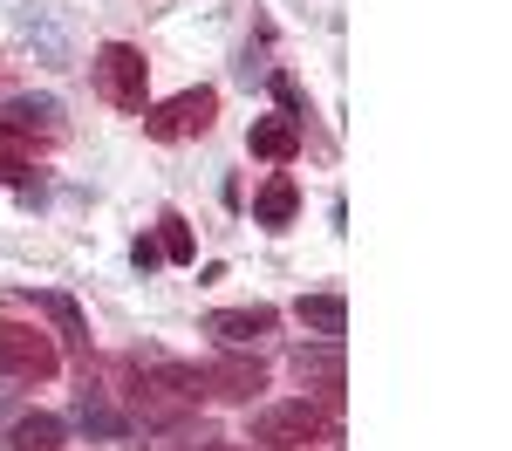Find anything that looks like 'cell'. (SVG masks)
I'll return each mask as SVG.
<instances>
[{"label": "cell", "instance_id": "6da1fadb", "mask_svg": "<svg viewBox=\"0 0 512 451\" xmlns=\"http://www.w3.org/2000/svg\"><path fill=\"white\" fill-rule=\"evenodd\" d=\"M89 82H96V96L110 110H123V117H144V103H151V62L130 41H103L89 55Z\"/></svg>", "mask_w": 512, "mask_h": 451}, {"label": "cell", "instance_id": "7a4b0ae2", "mask_svg": "<svg viewBox=\"0 0 512 451\" xmlns=\"http://www.w3.org/2000/svg\"><path fill=\"white\" fill-rule=\"evenodd\" d=\"M212 117H219V89H178L171 103H144V137L185 144V137H205Z\"/></svg>", "mask_w": 512, "mask_h": 451}, {"label": "cell", "instance_id": "3957f363", "mask_svg": "<svg viewBox=\"0 0 512 451\" xmlns=\"http://www.w3.org/2000/svg\"><path fill=\"white\" fill-rule=\"evenodd\" d=\"M62 369V349H55V335H41L28 322H0V376H14V383H48Z\"/></svg>", "mask_w": 512, "mask_h": 451}, {"label": "cell", "instance_id": "277c9868", "mask_svg": "<svg viewBox=\"0 0 512 451\" xmlns=\"http://www.w3.org/2000/svg\"><path fill=\"white\" fill-rule=\"evenodd\" d=\"M321 431H328V417H321V404H308V397L267 404L253 417V445H267V451H301V445H315Z\"/></svg>", "mask_w": 512, "mask_h": 451}, {"label": "cell", "instance_id": "5b68a950", "mask_svg": "<svg viewBox=\"0 0 512 451\" xmlns=\"http://www.w3.org/2000/svg\"><path fill=\"white\" fill-rule=\"evenodd\" d=\"M260 390H267L260 356H219V363L198 369V397H212V404H253Z\"/></svg>", "mask_w": 512, "mask_h": 451}, {"label": "cell", "instance_id": "8992f818", "mask_svg": "<svg viewBox=\"0 0 512 451\" xmlns=\"http://www.w3.org/2000/svg\"><path fill=\"white\" fill-rule=\"evenodd\" d=\"M198 328H205L212 342H226V349H253L260 335L280 328V308H267V301H253V308H212Z\"/></svg>", "mask_w": 512, "mask_h": 451}, {"label": "cell", "instance_id": "52a82bcc", "mask_svg": "<svg viewBox=\"0 0 512 451\" xmlns=\"http://www.w3.org/2000/svg\"><path fill=\"white\" fill-rule=\"evenodd\" d=\"M287 369L308 383V390H321V397H342V383H349V363H342V342H328V335H315V342H301L294 356H287Z\"/></svg>", "mask_w": 512, "mask_h": 451}, {"label": "cell", "instance_id": "ba28073f", "mask_svg": "<svg viewBox=\"0 0 512 451\" xmlns=\"http://www.w3.org/2000/svg\"><path fill=\"white\" fill-rule=\"evenodd\" d=\"M62 424H76L82 438H130V417H123V410L110 404V390H103V383H89V376H82L76 410H69Z\"/></svg>", "mask_w": 512, "mask_h": 451}, {"label": "cell", "instance_id": "9c48e42d", "mask_svg": "<svg viewBox=\"0 0 512 451\" xmlns=\"http://www.w3.org/2000/svg\"><path fill=\"white\" fill-rule=\"evenodd\" d=\"M35 308L48 315V322H55V349H69V356H82V363H89V322H82L76 294H62V287H41Z\"/></svg>", "mask_w": 512, "mask_h": 451}, {"label": "cell", "instance_id": "30bf717a", "mask_svg": "<svg viewBox=\"0 0 512 451\" xmlns=\"http://www.w3.org/2000/svg\"><path fill=\"white\" fill-rule=\"evenodd\" d=\"M0 123H7V130H21V137H28V144H48V137H62V103H55V96H7V103H0Z\"/></svg>", "mask_w": 512, "mask_h": 451}, {"label": "cell", "instance_id": "8fae6325", "mask_svg": "<svg viewBox=\"0 0 512 451\" xmlns=\"http://www.w3.org/2000/svg\"><path fill=\"white\" fill-rule=\"evenodd\" d=\"M294 212H301V185H294L287 171H274V178L253 192V226H267V233H287V226H294Z\"/></svg>", "mask_w": 512, "mask_h": 451}, {"label": "cell", "instance_id": "7c38bea8", "mask_svg": "<svg viewBox=\"0 0 512 451\" xmlns=\"http://www.w3.org/2000/svg\"><path fill=\"white\" fill-rule=\"evenodd\" d=\"M246 151L267 158V164H294V158H301V123H294V117H253Z\"/></svg>", "mask_w": 512, "mask_h": 451}, {"label": "cell", "instance_id": "4fadbf2b", "mask_svg": "<svg viewBox=\"0 0 512 451\" xmlns=\"http://www.w3.org/2000/svg\"><path fill=\"white\" fill-rule=\"evenodd\" d=\"M62 438H69V424L55 410H21L7 424V451H62Z\"/></svg>", "mask_w": 512, "mask_h": 451}, {"label": "cell", "instance_id": "5bb4252c", "mask_svg": "<svg viewBox=\"0 0 512 451\" xmlns=\"http://www.w3.org/2000/svg\"><path fill=\"white\" fill-rule=\"evenodd\" d=\"M294 322L308 328V335L342 342V335H349V301H342V294H301V301H294Z\"/></svg>", "mask_w": 512, "mask_h": 451}, {"label": "cell", "instance_id": "9a60e30c", "mask_svg": "<svg viewBox=\"0 0 512 451\" xmlns=\"http://www.w3.org/2000/svg\"><path fill=\"white\" fill-rule=\"evenodd\" d=\"M158 253H164V260H178V267L198 253V246H192V226H185V212H164V219H158Z\"/></svg>", "mask_w": 512, "mask_h": 451}, {"label": "cell", "instance_id": "2e32d148", "mask_svg": "<svg viewBox=\"0 0 512 451\" xmlns=\"http://www.w3.org/2000/svg\"><path fill=\"white\" fill-rule=\"evenodd\" d=\"M21 35H28V41H41V55H48L55 69L69 62V41H62V28H55V21H35V14H21Z\"/></svg>", "mask_w": 512, "mask_h": 451}, {"label": "cell", "instance_id": "e0dca14e", "mask_svg": "<svg viewBox=\"0 0 512 451\" xmlns=\"http://www.w3.org/2000/svg\"><path fill=\"white\" fill-rule=\"evenodd\" d=\"M267 82H274V103H280V117H294V123L308 117V110H301V82L287 76V69H274V76H267Z\"/></svg>", "mask_w": 512, "mask_h": 451}, {"label": "cell", "instance_id": "ac0fdd59", "mask_svg": "<svg viewBox=\"0 0 512 451\" xmlns=\"http://www.w3.org/2000/svg\"><path fill=\"white\" fill-rule=\"evenodd\" d=\"M158 240H151V233H144V240H130V267H137V274H158Z\"/></svg>", "mask_w": 512, "mask_h": 451}, {"label": "cell", "instance_id": "d6986e66", "mask_svg": "<svg viewBox=\"0 0 512 451\" xmlns=\"http://www.w3.org/2000/svg\"><path fill=\"white\" fill-rule=\"evenodd\" d=\"M192 451H260V445H212V438H205V445H192Z\"/></svg>", "mask_w": 512, "mask_h": 451}, {"label": "cell", "instance_id": "ffe728a7", "mask_svg": "<svg viewBox=\"0 0 512 451\" xmlns=\"http://www.w3.org/2000/svg\"><path fill=\"white\" fill-rule=\"evenodd\" d=\"M0 417H7V397H0ZM7 424H14V417H7Z\"/></svg>", "mask_w": 512, "mask_h": 451}]
</instances>
